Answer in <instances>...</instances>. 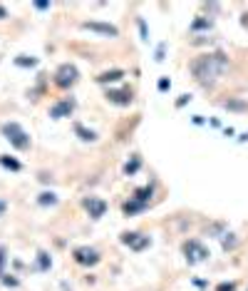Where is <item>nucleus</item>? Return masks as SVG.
I'll return each mask as SVG.
<instances>
[{
  "mask_svg": "<svg viewBox=\"0 0 248 291\" xmlns=\"http://www.w3.org/2000/svg\"><path fill=\"white\" fill-rule=\"evenodd\" d=\"M151 194H154V189H151V187H142V189H137V192H134V197H132V199L147 207V204H149V199H151Z\"/></svg>",
  "mask_w": 248,
  "mask_h": 291,
  "instance_id": "obj_12",
  "label": "nucleus"
},
{
  "mask_svg": "<svg viewBox=\"0 0 248 291\" xmlns=\"http://www.w3.org/2000/svg\"><path fill=\"white\" fill-rule=\"evenodd\" d=\"M139 167H142V160L139 157H132V162H127V167H124V175H134Z\"/></svg>",
  "mask_w": 248,
  "mask_h": 291,
  "instance_id": "obj_16",
  "label": "nucleus"
},
{
  "mask_svg": "<svg viewBox=\"0 0 248 291\" xmlns=\"http://www.w3.org/2000/svg\"><path fill=\"white\" fill-rule=\"evenodd\" d=\"M139 30H142V38L147 40V25H144V20H139Z\"/></svg>",
  "mask_w": 248,
  "mask_h": 291,
  "instance_id": "obj_25",
  "label": "nucleus"
},
{
  "mask_svg": "<svg viewBox=\"0 0 248 291\" xmlns=\"http://www.w3.org/2000/svg\"><path fill=\"white\" fill-rule=\"evenodd\" d=\"M208 28H211V20L208 18H198V20L191 23V30H208Z\"/></svg>",
  "mask_w": 248,
  "mask_h": 291,
  "instance_id": "obj_15",
  "label": "nucleus"
},
{
  "mask_svg": "<svg viewBox=\"0 0 248 291\" xmlns=\"http://www.w3.org/2000/svg\"><path fill=\"white\" fill-rule=\"evenodd\" d=\"M85 209L90 212L92 219H99V217H104V212H107V202H104L102 197H87V199H85Z\"/></svg>",
  "mask_w": 248,
  "mask_h": 291,
  "instance_id": "obj_8",
  "label": "nucleus"
},
{
  "mask_svg": "<svg viewBox=\"0 0 248 291\" xmlns=\"http://www.w3.org/2000/svg\"><path fill=\"white\" fill-rule=\"evenodd\" d=\"M75 261L82 264V266H95V264H99V251L90 249V246H77L75 249Z\"/></svg>",
  "mask_w": 248,
  "mask_h": 291,
  "instance_id": "obj_6",
  "label": "nucleus"
},
{
  "mask_svg": "<svg viewBox=\"0 0 248 291\" xmlns=\"http://www.w3.org/2000/svg\"><path fill=\"white\" fill-rule=\"evenodd\" d=\"M3 264H5V249L0 246V271H3Z\"/></svg>",
  "mask_w": 248,
  "mask_h": 291,
  "instance_id": "obj_24",
  "label": "nucleus"
},
{
  "mask_svg": "<svg viewBox=\"0 0 248 291\" xmlns=\"http://www.w3.org/2000/svg\"><path fill=\"white\" fill-rule=\"evenodd\" d=\"M3 134H5V139L13 144L15 150H28L30 147V134L18 122H5L3 124Z\"/></svg>",
  "mask_w": 248,
  "mask_h": 291,
  "instance_id": "obj_2",
  "label": "nucleus"
},
{
  "mask_svg": "<svg viewBox=\"0 0 248 291\" xmlns=\"http://www.w3.org/2000/svg\"><path fill=\"white\" fill-rule=\"evenodd\" d=\"M75 132H77V137L85 139V142H95V139H97V134H95L92 129H87L85 124H80V122H75Z\"/></svg>",
  "mask_w": 248,
  "mask_h": 291,
  "instance_id": "obj_13",
  "label": "nucleus"
},
{
  "mask_svg": "<svg viewBox=\"0 0 248 291\" xmlns=\"http://www.w3.org/2000/svg\"><path fill=\"white\" fill-rule=\"evenodd\" d=\"M169 87H171V82H169L166 77H161V80H159V90H161V92H166Z\"/></svg>",
  "mask_w": 248,
  "mask_h": 291,
  "instance_id": "obj_21",
  "label": "nucleus"
},
{
  "mask_svg": "<svg viewBox=\"0 0 248 291\" xmlns=\"http://www.w3.org/2000/svg\"><path fill=\"white\" fill-rule=\"evenodd\" d=\"M122 244H127V246L134 249V251H142V249H147L151 241H149L147 234H139V232H124V234H122Z\"/></svg>",
  "mask_w": 248,
  "mask_h": 291,
  "instance_id": "obj_5",
  "label": "nucleus"
},
{
  "mask_svg": "<svg viewBox=\"0 0 248 291\" xmlns=\"http://www.w3.org/2000/svg\"><path fill=\"white\" fill-rule=\"evenodd\" d=\"M15 62H18V65H23V67H28V65H30V67H35V65H38V60H35V58H28V55H20Z\"/></svg>",
  "mask_w": 248,
  "mask_h": 291,
  "instance_id": "obj_18",
  "label": "nucleus"
},
{
  "mask_svg": "<svg viewBox=\"0 0 248 291\" xmlns=\"http://www.w3.org/2000/svg\"><path fill=\"white\" fill-rule=\"evenodd\" d=\"M38 266H40L43 271H45V269H50V256H48L45 251H40V254H38Z\"/></svg>",
  "mask_w": 248,
  "mask_h": 291,
  "instance_id": "obj_19",
  "label": "nucleus"
},
{
  "mask_svg": "<svg viewBox=\"0 0 248 291\" xmlns=\"http://www.w3.org/2000/svg\"><path fill=\"white\" fill-rule=\"evenodd\" d=\"M233 289H236L233 284H221V286H218L216 291H233Z\"/></svg>",
  "mask_w": 248,
  "mask_h": 291,
  "instance_id": "obj_23",
  "label": "nucleus"
},
{
  "mask_svg": "<svg viewBox=\"0 0 248 291\" xmlns=\"http://www.w3.org/2000/svg\"><path fill=\"white\" fill-rule=\"evenodd\" d=\"M122 77H124L122 70H109V72H102V75L97 77V82H99V85H109V82H119Z\"/></svg>",
  "mask_w": 248,
  "mask_h": 291,
  "instance_id": "obj_11",
  "label": "nucleus"
},
{
  "mask_svg": "<svg viewBox=\"0 0 248 291\" xmlns=\"http://www.w3.org/2000/svg\"><path fill=\"white\" fill-rule=\"evenodd\" d=\"M226 67H228V58H226L223 53H206V55H198V58L189 65L191 75H194L203 87L213 85V82L223 75Z\"/></svg>",
  "mask_w": 248,
  "mask_h": 291,
  "instance_id": "obj_1",
  "label": "nucleus"
},
{
  "mask_svg": "<svg viewBox=\"0 0 248 291\" xmlns=\"http://www.w3.org/2000/svg\"><path fill=\"white\" fill-rule=\"evenodd\" d=\"M72 110H75V100L72 97H65V100H60V102H55L50 107V117L52 119H62V117H70Z\"/></svg>",
  "mask_w": 248,
  "mask_h": 291,
  "instance_id": "obj_7",
  "label": "nucleus"
},
{
  "mask_svg": "<svg viewBox=\"0 0 248 291\" xmlns=\"http://www.w3.org/2000/svg\"><path fill=\"white\" fill-rule=\"evenodd\" d=\"M77 82V67L75 65H62L57 72H55V85L57 87H62V90H67V87H72Z\"/></svg>",
  "mask_w": 248,
  "mask_h": 291,
  "instance_id": "obj_3",
  "label": "nucleus"
},
{
  "mask_svg": "<svg viewBox=\"0 0 248 291\" xmlns=\"http://www.w3.org/2000/svg\"><path fill=\"white\" fill-rule=\"evenodd\" d=\"M82 28H85V30L102 33V35H109V38H117V35H119V30H117L114 25H109V23H95V20H90V23H85Z\"/></svg>",
  "mask_w": 248,
  "mask_h": 291,
  "instance_id": "obj_9",
  "label": "nucleus"
},
{
  "mask_svg": "<svg viewBox=\"0 0 248 291\" xmlns=\"http://www.w3.org/2000/svg\"><path fill=\"white\" fill-rule=\"evenodd\" d=\"M107 100L112 105H119V107H127L132 102V92L129 90H107Z\"/></svg>",
  "mask_w": 248,
  "mask_h": 291,
  "instance_id": "obj_10",
  "label": "nucleus"
},
{
  "mask_svg": "<svg viewBox=\"0 0 248 291\" xmlns=\"http://www.w3.org/2000/svg\"><path fill=\"white\" fill-rule=\"evenodd\" d=\"M184 254H186V261H189V264H198V261H203V259L208 256L206 246H203L201 241H196V239H191V241L184 244Z\"/></svg>",
  "mask_w": 248,
  "mask_h": 291,
  "instance_id": "obj_4",
  "label": "nucleus"
},
{
  "mask_svg": "<svg viewBox=\"0 0 248 291\" xmlns=\"http://www.w3.org/2000/svg\"><path fill=\"white\" fill-rule=\"evenodd\" d=\"M3 284H8V286H18V279H10V276H3Z\"/></svg>",
  "mask_w": 248,
  "mask_h": 291,
  "instance_id": "obj_22",
  "label": "nucleus"
},
{
  "mask_svg": "<svg viewBox=\"0 0 248 291\" xmlns=\"http://www.w3.org/2000/svg\"><path fill=\"white\" fill-rule=\"evenodd\" d=\"M38 202H40V204H57V197H55L52 192H43Z\"/></svg>",
  "mask_w": 248,
  "mask_h": 291,
  "instance_id": "obj_17",
  "label": "nucleus"
},
{
  "mask_svg": "<svg viewBox=\"0 0 248 291\" xmlns=\"http://www.w3.org/2000/svg\"><path fill=\"white\" fill-rule=\"evenodd\" d=\"M0 165L8 167V170H13V172H18V170H20V162H18V160H13V157H8V155H0Z\"/></svg>",
  "mask_w": 248,
  "mask_h": 291,
  "instance_id": "obj_14",
  "label": "nucleus"
},
{
  "mask_svg": "<svg viewBox=\"0 0 248 291\" xmlns=\"http://www.w3.org/2000/svg\"><path fill=\"white\" fill-rule=\"evenodd\" d=\"M5 212V202H0V214H3Z\"/></svg>",
  "mask_w": 248,
  "mask_h": 291,
  "instance_id": "obj_27",
  "label": "nucleus"
},
{
  "mask_svg": "<svg viewBox=\"0 0 248 291\" xmlns=\"http://www.w3.org/2000/svg\"><path fill=\"white\" fill-rule=\"evenodd\" d=\"M226 107H228V110H246V102H241V100H231V102H226Z\"/></svg>",
  "mask_w": 248,
  "mask_h": 291,
  "instance_id": "obj_20",
  "label": "nucleus"
},
{
  "mask_svg": "<svg viewBox=\"0 0 248 291\" xmlns=\"http://www.w3.org/2000/svg\"><path fill=\"white\" fill-rule=\"evenodd\" d=\"M3 18H5V8H3V5H0V20H3Z\"/></svg>",
  "mask_w": 248,
  "mask_h": 291,
  "instance_id": "obj_26",
  "label": "nucleus"
}]
</instances>
